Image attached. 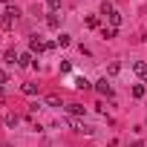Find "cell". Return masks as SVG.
Instances as JSON below:
<instances>
[{
  "instance_id": "4fadbf2b",
  "label": "cell",
  "mask_w": 147,
  "mask_h": 147,
  "mask_svg": "<svg viewBox=\"0 0 147 147\" xmlns=\"http://www.w3.org/2000/svg\"><path fill=\"white\" fill-rule=\"evenodd\" d=\"M18 121H20V115H15V113L6 115V127H18Z\"/></svg>"
},
{
  "instance_id": "7402d4cb",
  "label": "cell",
  "mask_w": 147,
  "mask_h": 147,
  "mask_svg": "<svg viewBox=\"0 0 147 147\" xmlns=\"http://www.w3.org/2000/svg\"><path fill=\"white\" fill-rule=\"evenodd\" d=\"M3 3H6V6H9V3H12V0H3Z\"/></svg>"
},
{
  "instance_id": "8fae6325",
  "label": "cell",
  "mask_w": 147,
  "mask_h": 147,
  "mask_svg": "<svg viewBox=\"0 0 147 147\" xmlns=\"http://www.w3.org/2000/svg\"><path fill=\"white\" fill-rule=\"evenodd\" d=\"M18 63H20V66H29V63H32V52H23V55L18 58Z\"/></svg>"
},
{
  "instance_id": "3957f363",
  "label": "cell",
  "mask_w": 147,
  "mask_h": 147,
  "mask_svg": "<svg viewBox=\"0 0 147 147\" xmlns=\"http://www.w3.org/2000/svg\"><path fill=\"white\" fill-rule=\"evenodd\" d=\"M43 49H46V43H43L38 35H32V40H29V52L35 55V52H43Z\"/></svg>"
},
{
  "instance_id": "52a82bcc",
  "label": "cell",
  "mask_w": 147,
  "mask_h": 147,
  "mask_svg": "<svg viewBox=\"0 0 147 147\" xmlns=\"http://www.w3.org/2000/svg\"><path fill=\"white\" fill-rule=\"evenodd\" d=\"M115 32H118V29H113V26H104V29H101V38L113 40V38H115Z\"/></svg>"
},
{
  "instance_id": "2e32d148",
  "label": "cell",
  "mask_w": 147,
  "mask_h": 147,
  "mask_svg": "<svg viewBox=\"0 0 147 147\" xmlns=\"http://www.w3.org/2000/svg\"><path fill=\"white\" fill-rule=\"evenodd\" d=\"M46 104H49V107H61V98H58V95H46Z\"/></svg>"
},
{
  "instance_id": "6da1fadb",
  "label": "cell",
  "mask_w": 147,
  "mask_h": 147,
  "mask_svg": "<svg viewBox=\"0 0 147 147\" xmlns=\"http://www.w3.org/2000/svg\"><path fill=\"white\" fill-rule=\"evenodd\" d=\"M18 15H20V12H18V9H15V6H9V9H6V12H3V18H0V23H3V26H6V29H9V26H12V23H15V20H18Z\"/></svg>"
},
{
  "instance_id": "30bf717a",
  "label": "cell",
  "mask_w": 147,
  "mask_h": 147,
  "mask_svg": "<svg viewBox=\"0 0 147 147\" xmlns=\"http://www.w3.org/2000/svg\"><path fill=\"white\" fill-rule=\"evenodd\" d=\"M18 58H20V55H18L15 49H6V63H18Z\"/></svg>"
},
{
  "instance_id": "d6986e66",
  "label": "cell",
  "mask_w": 147,
  "mask_h": 147,
  "mask_svg": "<svg viewBox=\"0 0 147 147\" xmlns=\"http://www.w3.org/2000/svg\"><path fill=\"white\" fill-rule=\"evenodd\" d=\"M87 26H90V29H98V18L90 15V18H87Z\"/></svg>"
},
{
  "instance_id": "5b68a950",
  "label": "cell",
  "mask_w": 147,
  "mask_h": 147,
  "mask_svg": "<svg viewBox=\"0 0 147 147\" xmlns=\"http://www.w3.org/2000/svg\"><path fill=\"white\" fill-rule=\"evenodd\" d=\"M95 90H98V92H101V95H107V98H110V95H113V87H110V84H107V78H101V81H95Z\"/></svg>"
},
{
  "instance_id": "9a60e30c",
  "label": "cell",
  "mask_w": 147,
  "mask_h": 147,
  "mask_svg": "<svg viewBox=\"0 0 147 147\" xmlns=\"http://www.w3.org/2000/svg\"><path fill=\"white\" fill-rule=\"evenodd\" d=\"M75 87H78V90H90V81H87V78H75Z\"/></svg>"
},
{
  "instance_id": "ac0fdd59",
  "label": "cell",
  "mask_w": 147,
  "mask_h": 147,
  "mask_svg": "<svg viewBox=\"0 0 147 147\" xmlns=\"http://www.w3.org/2000/svg\"><path fill=\"white\" fill-rule=\"evenodd\" d=\"M113 12H115V9H113V3H104V6H101V15H107V18H110Z\"/></svg>"
},
{
  "instance_id": "7c38bea8",
  "label": "cell",
  "mask_w": 147,
  "mask_h": 147,
  "mask_svg": "<svg viewBox=\"0 0 147 147\" xmlns=\"http://www.w3.org/2000/svg\"><path fill=\"white\" fill-rule=\"evenodd\" d=\"M144 92H147L144 84H136V87H133V98H144Z\"/></svg>"
},
{
  "instance_id": "ffe728a7",
  "label": "cell",
  "mask_w": 147,
  "mask_h": 147,
  "mask_svg": "<svg viewBox=\"0 0 147 147\" xmlns=\"http://www.w3.org/2000/svg\"><path fill=\"white\" fill-rule=\"evenodd\" d=\"M3 84H9V75H6L3 69H0V87H3Z\"/></svg>"
},
{
  "instance_id": "ba28073f",
  "label": "cell",
  "mask_w": 147,
  "mask_h": 147,
  "mask_svg": "<svg viewBox=\"0 0 147 147\" xmlns=\"http://www.w3.org/2000/svg\"><path fill=\"white\" fill-rule=\"evenodd\" d=\"M23 95H38V84H23Z\"/></svg>"
},
{
  "instance_id": "277c9868",
  "label": "cell",
  "mask_w": 147,
  "mask_h": 147,
  "mask_svg": "<svg viewBox=\"0 0 147 147\" xmlns=\"http://www.w3.org/2000/svg\"><path fill=\"white\" fill-rule=\"evenodd\" d=\"M133 72H136L141 81H147V63H144V61H136V63H133Z\"/></svg>"
},
{
  "instance_id": "7a4b0ae2",
  "label": "cell",
  "mask_w": 147,
  "mask_h": 147,
  "mask_svg": "<svg viewBox=\"0 0 147 147\" xmlns=\"http://www.w3.org/2000/svg\"><path fill=\"white\" fill-rule=\"evenodd\" d=\"M66 113H69V118H81V115H87V107L84 104H66Z\"/></svg>"
},
{
  "instance_id": "5bb4252c",
  "label": "cell",
  "mask_w": 147,
  "mask_h": 147,
  "mask_svg": "<svg viewBox=\"0 0 147 147\" xmlns=\"http://www.w3.org/2000/svg\"><path fill=\"white\" fill-rule=\"evenodd\" d=\"M69 43H72L69 35H58V46H69Z\"/></svg>"
},
{
  "instance_id": "9c48e42d",
  "label": "cell",
  "mask_w": 147,
  "mask_h": 147,
  "mask_svg": "<svg viewBox=\"0 0 147 147\" xmlns=\"http://www.w3.org/2000/svg\"><path fill=\"white\" fill-rule=\"evenodd\" d=\"M110 26H113V29H118V26H121V15H118V12H113V15H110Z\"/></svg>"
},
{
  "instance_id": "8992f818",
  "label": "cell",
  "mask_w": 147,
  "mask_h": 147,
  "mask_svg": "<svg viewBox=\"0 0 147 147\" xmlns=\"http://www.w3.org/2000/svg\"><path fill=\"white\" fill-rule=\"evenodd\" d=\"M46 26H49V29H58V26H61V18H58V15L52 12V15L46 18Z\"/></svg>"
},
{
  "instance_id": "44dd1931",
  "label": "cell",
  "mask_w": 147,
  "mask_h": 147,
  "mask_svg": "<svg viewBox=\"0 0 147 147\" xmlns=\"http://www.w3.org/2000/svg\"><path fill=\"white\" fill-rule=\"evenodd\" d=\"M130 147H144V144H141V141H133V144H130Z\"/></svg>"
},
{
  "instance_id": "e0dca14e",
  "label": "cell",
  "mask_w": 147,
  "mask_h": 147,
  "mask_svg": "<svg viewBox=\"0 0 147 147\" xmlns=\"http://www.w3.org/2000/svg\"><path fill=\"white\" fill-rule=\"evenodd\" d=\"M46 6H49V12H58L61 9V0H46Z\"/></svg>"
}]
</instances>
